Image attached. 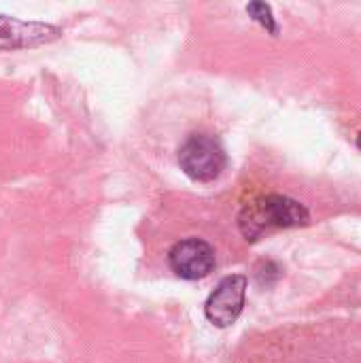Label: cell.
<instances>
[{"label": "cell", "instance_id": "cell-1", "mask_svg": "<svg viewBox=\"0 0 361 363\" xmlns=\"http://www.w3.org/2000/svg\"><path fill=\"white\" fill-rule=\"evenodd\" d=\"M311 221L304 204L281 194H268L247 204L238 215V230L245 240L253 242L268 230L300 228Z\"/></svg>", "mask_w": 361, "mask_h": 363}, {"label": "cell", "instance_id": "cell-2", "mask_svg": "<svg viewBox=\"0 0 361 363\" xmlns=\"http://www.w3.org/2000/svg\"><path fill=\"white\" fill-rule=\"evenodd\" d=\"M226 164L228 155L221 143L211 134H191L179 147L181 170L198 183L215 181L223 172Z\"/></svg>", "mask_w": 361, "mask_h": 363}, {"label": "cell", "instance_id": "cell-3", "mask_svg": "<svg viewBox=\"0 0 361 363\" xmlns=\"http://www.w3.org/2000/svg\"><path fill=\"white\" fill-rule=\"evenodd\" d=\"M245 296H247V277L230 274V277L221 279L204 304L206 319L215 328L234 325L245 308Z\"/></svg>", "mask_w": 361, "mask_h": 363}, {"label": "cell", "instance_id": "cell-4", "mask_svg": "<svg viewBox=\"0 0 361 363\" xmlns=\"http://www.w3.org/2000/svg\"><path fill=\"white\" fill-rule=\"evenodd\" d=\"M168 264L179 279L200 281L215 270V249L202 238H185L168 251Z\"/></svg>", "mask_w": 361, "mask_h": 363}, {"label": "cell", "instance_id": "cell-5", "mask_svg": "<svg viewBox=\"0 0 361 363\" xmlns=\"http://www.w3.org/2000/svg\"><path fill=\"white\" fill-rule=\"evenodd\" d=\"M60 34L62 30L51 23L21 21L17 17L0 15V51L40 47L60 38Z\"/></svg>", "mask_w": 361, "mask_h": 363}, {"label": "cell", "instance_id": "cell-6", "mask_svg": "<svg viewBox=\"0 0 361 363\" xmlns=\"http://www.w3.org/2000/svg\"><path fill=\"white\" fill-rule=\"evenodd\" d=\"M247 13L251 15L253 21H257L266 32H270L272 36L279 34V23L274 19V13H272V6L266 4V2H249L247 4Z\"/></svg>", "mask_w": 361, "mask_h": 363}, {"label": "cell", "instance_id": "cell-7", "mask_svg": "<svg viewBox=\"0 0 361 363\" xmlns=\"http://www.w3.org/2000/svg\"><path fill=\"white\" fill-rule=\"evenodd\" d=\"M357 147H360V151H361V134L357 136Z\"/></svg>", "mask_w": 361, "mask_h": 363}]
</instances>
